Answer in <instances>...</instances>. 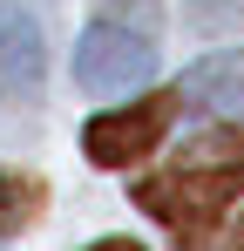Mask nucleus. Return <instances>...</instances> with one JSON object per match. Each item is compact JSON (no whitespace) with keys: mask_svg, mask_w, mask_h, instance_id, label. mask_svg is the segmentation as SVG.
I'll list each match as a JSON object with an SVG mask.
<instances>
[{"mask_svg":"<svg viewBox=\"0 0 244 251\" xmlns=\"http://www.w3.org/2000/svg\"><path fill=\"white\" fill-rule=\"evenodd\" d=\"M238 197H244V129H210L183 150L176 170L136 183V210H149L176 238L197 231L203 217H217L224 204H238Z\"/></svg>","mask_w":244,"mask_h":251,"instance_id":"1","label":"nucleus"},{"mask_svg":"<svg viewBox=\"0 0 244 251\" xmlns=\"http://www.w3.org/2000/svg\"><path fill=\"white\" fill-rule=\"evenodd\" d=\"M176 116H183L176 88L143 95L129 109H102V116H88V129H81V150H88L95 170H129V163H143V156H156V143L170 136Z\"/></svg>","mask_w":244,"mask_h":251,"instance_id":"2","label":"nucleus"},{"mask_svg":"<svg viewBox=\"0 0 244 251\" xmlns=\"http://www.w3.org/2000/svg\"><path fill=\"white\" fill-rule=\"evenodd\" d=\"M156 75V48L149 34H129L116 21H95L88 34L75 41V82L88 95H129Z\"/></svg>","mask_w":244,"mask_h":251,"instance_id":"3","label":"nucleus"},{"mask_svg":"<svg viewBox=\"0 0 244 251\" xmlns=\"http://www.w3.org/2000/svg\"><path fill=\"white\" fill-rule=\"evenodd\" d=\"M48 75V41L27 7L0 0V95H34Z\"/></svg>","mask_w":244,"mask_h":251,"instance_id":"4","label":"nucleus"},{"mask_svg":"<svg viewBox=\"0 0 244 251\" xmlns=\"http://www.w3.org/2000/svg\"><path fill=\"white\" fill-rule=\"evenodd\" d=\"M176 102L183 109H203V116H244V48H224V54L190 61Z\"/></svg>","mask_w":244,"mask_h":251,"instance_id":"5","label":"nucleus"},{"mask_svg":"<svg viewBox=\"0 0 244 251\" xmlns=\"http://www.w3.org/2000/svg\"><path fill=\"white\" fill-rule=\"evenodd\" d=\"M41 176H21V170H0V245L7 238H21L27 224L41 217Z\"/></svg>","mask_w":244,"mask_h":251,"instance_id":"6","label":"nucleus"},{"mask_svg":"<svg viewBox=\"0 0 244 251\" xmlns=\"http://www.w3.org/2000/svg\"><path fill=\"white\" fill-rule=\"evenodd\" d=\"M176 245H183V251H244V210L224 204L217 217H203L197 231H183Z\"/></svg>","mask_w":244,"mask_h":251,"instance_id":"7","label":"nucleus"},{"mask_svg":"<svg viewBox=\"0 0 244 251\" xmlns=\"http://www.w3.org/2000/svg\"><path fill=\"white\" fill-rule=\"evenodd\" d=\"M238 21H244V0H190V27H203V34H224Z\"/></svg>","mask_w":244,"mask_h":251,"instance_id":"8","label":"nucleus"},{"mask_svg":"<svg viewBox=\"0 0 244 251\" xmlns=\"http://www.w3.org/2000/svg\"><path fill=\"white\" fill-rule=\"evenodd\" d=\"M102 21H116V27L136 21V34H149L156 27V0H102Z\"/></svg>","mask_w":244,"mask_h":251,"instance_id":"9","label":"nucleus"},{"mask_svg":"<svg viewBox=\"0 0 244 251\" xmlns=\"http://www.w3.org/2000/svg\"><path fill=\"white\" fill-rule=\"evenodd\" d=\"M88 251H143L136 238H102V245H88Z\"/></svg>","mask_w":244,"mask_h":251,"instance_id":"10","label":"nucleus"}]
</instances>
